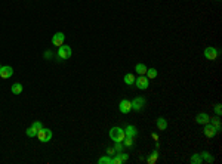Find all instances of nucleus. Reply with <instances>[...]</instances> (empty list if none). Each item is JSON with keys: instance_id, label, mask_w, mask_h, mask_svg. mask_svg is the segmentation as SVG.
Wrapping results in <instances>:
<instances>
[{"instance_id": "nucleus-1", "label": "nucleus", "mask_w": 222, "mask_h": 164, "mask_svg": "<svg viewBox=\"0 0 222 164\" xmlns=\"http://www.w3.org/2000/svg\"><path fill=\"white\" fill-rule=\"evenodd\" d=\"M124 138H126V135L121 127H113L110 130V139L113 142H121Z\"/></svg>"}, {"instance_id": "nucleus-2", "label": "nucleus", "mask_w": 222, "mask_h": 164, "mask_svg": "<svg viewBox=\"0 0 222 164\" xmlns=\"http://www.w3.org/2000/svg\"><path fill=\"white\" fill-rule=\"evenodd\" d=\"M37 139L43 142V143H46V142H49L52 139V130L51 129H40V130L37 132Z\"/></svg>"}, {"instance_id": "nucleus-3", "label": "nucleus", "mask_w": 222, "mask_h": 164, "mask_svg": "<svg viewBox=\"0 0 222 164\" xmlns=\"http://www.w3.org/2000/svg\"><path fill=\"white\" fill-rule=\"evenodd\" d=\"M135 84H136L138 89L144 90V89H147V87L150 86V80H148V77H145V75H139L138 78H135Z\"/></svg>"}, {"instance_id": "nucleus-4", "label": "nucleus", "mask_w": 222, "mask_h": 164, "mask_svg": "<svg viewBox=\"0 0 222 164\" xmlns=\"http://www.w3.org/2000/svg\"><path fill=\"white\" fill-rule=\"evenodd\" d=\"M132 109H135V111H141L144 105H145V98H142V96H136V98L133 99L132 102Z\"/></svg>"}, {"instance_id": "nucleus-5", "label": "nucleus", "mask_w": 222, "mask_h": 164, "mask_svg": "<svg viewBox=\"0 0 222 164\" xmlns=\"http://www.w3.org/2000/svg\"><path fill=\"white\" fill-rule=\"evenodd\" d=\"M58 56H59L61 59H68V58L71 56V48L67 46V44L59 46V49H58Z\"/></svg>"}, {"instance_id": "nucleus-6", "label": "nucleus", "mask_w": 222, "mask_h": 164, "mask_svg": "<svg viewBox=\"0 0 222 164\" xmlns=\"http://www.w3.org/2000/svg\"><path fill=\"white\" fill-rule=\"evenodd\" d=\"M218 55H219V52H218L216 48H206V50H205L206 59H209V61H215V59L218 58Z\"/></svg>"}, {"instance_id": "nucleus-7", "label": "nucleus", "mask_w": 222, "mask_h": 164, "mask_svg": "<svg viewBox=\"0 0 222 164\" xmlns=\"http://www.w3.org/2000/svg\"><path fill=\"white\" fill-rule=\"evenodd\" d=\"M119 109H120V113H123V114H128V113H130V109H132V104H130V101H128V99H123V101L119 104Z\"/></svg>"}, {"instance_id": "nucleus-8", "label": "nucleus", "mask_w": 222, "mask_h": 164, "mask_svg": "<svg viewBox=\"0 0 222 164\" xmlns=\"http://www.w3.org/2000/svg\"><path fill=\"white\" fill-rule=\"evenodd\" d=\"M12 74H13V68L9 65H5L0 68V77L2 78H9V77H12Z\"/></svg>"}, {"instance_id": "nucleus-9", "label": "nucleus", "mask_w": 222, "mask_h": 164, "mask_svg": "<svg viewBox=\"0 0 222 164\" xmlns=\"http://www.w3.org/2000/svg\"><path fill=\"white\" fill-rule=\"evenodd\" d=\"M129 160L128 154H123V152H117L116 157L113 158V164H121V163H126Z\"/></svg>"}, {"instance_id": "nucleus-10", "label": "nucleus", "mask_w": 222, "mask_h": 164, "mask_svg": "<svg viewBox=\"0 0 222 164\" xmlns=\"http://www.w3.org/2000/svg\"><path fill=\"white\" fill-rule=\"evenodd\" d=\"M64 40H65V36H64V33H56L53 37H52V43L55 44V46H62L64 44Z\"/></svg>"}, {"instance_id": "nucleus-11", "label": "nucleus", "mask_w": 222, "mask_h": 164, "mask_svg": "<svg viewBox=\"0 0 222 164\" xmlns=\"http://www.w3.org/2000/svg\"><path fill=\"white\" fill-rule=\"evenodd\" d=\"M203 132H205V135L207 136V138H213L215 135L218 133V130L215 129L212 124H209V123H207V124L205 126V130H203Z\"/></svg>"}, {"instance_id": "nucleus-12", "label": "nucleus", "mask_w": 222, "mask_h": 164, "mask_svg": "<svg viewBox=\"0 0 222 164\" xmlns=\"http://www.w3.org/2000/svg\"><path fill=\"white\" fill-rule=\"evenodd\" d=\"M123 130H124V135H126L128 138H135V136H138V130L135 126H130V124H129L128 127L123 129Z\"/></svg>"}, {"instance_id": "nucleus-13", "label": "nucleus", "mask_w": 222, "mask_h": 164, "mask_svg": "<svg viewBox=\"0 0 222 164\" xmlns=\"http://www.w3.org/2000/svg\"><path fill=\"white\" fill-rule=\"evenodd\" d=\"M209 120H210V117L206 114V113H201V114H198L197 115V118H196V121L198 124H207L209 123Z\"/></svg>"}, {"instance_id": "nucleus-14", "label": "nucleus", "mask_w": 222, "mask_h": 164, "mask_svg": "<svg viewBox=\"0 0 222 164\" xmlns=\"http://www.w3.org/2000/svg\"><path fill=\"white\" fill-rule=\"evenodd\" d=\"M157 127H159V130H166V127H167V121H166V118L159 117V118H157Z\"/></svg>"}, {"instance_id": "nucleus-15", "label": "nucleus", "mask_w": 222, "mask_h": 164, "mask_svg": "<svg viewBox=\"0 0 222 164\" xmlns=\"http://www.w3.org/2000/svg\"><path fill=\"white\" fill-rule=\"evenodd\" d=\"M12 93H13V95H21V93H22V84H21V83L12 84Z\"/></svg>"}, {"instance_id": "nucleus-16", "label": "nucleus", "mask_w": 222, "mask_h": 164, "mask_svg": "<svg viewBox=\"0 0 222 164\" xmlns=\"http://www.w3.org/2000/svg\"><path fill=\"white\" fill-rule=\"evenodd\" d=\"M135 70H136L138 74H141V75H145V74H147V70H148V68H147L144 64H136Z\"/></svg>"}, {"instance_id": "nucleus-17", "label": "nucleus", "mask_w": 222, "mask_h": 164, "mask_svg": "<svg viewBox=\"0 0 222 164\" xmlns=\"http://www.w3.org/2000/svg\"><path fill=\"white\" fill-rule=\"evenodd\" d=\"M123 80H124V83H126V84L132 86V84H135V75H133V74H126Z\"/></svg>"}, {"instance_id": "nucleus-18", "label": "nucleus", "mask_w": 222, "mask_h": 164, "mask_svg": "<svg viewBox=\"0 0 222 164\" xmlns=\"http://www.w3.org/2000/svg\"><path fill=\"white\" fill-rule=\"evenodd\" d=\"M209 123L212 124V126H213L218 132L221 130V121H219V118H210V120H209Z\"/></svg>"}, {"instance_id": "nucleus-19", "label": "nucleus", "mask_w": 222, "mask_h": 164, "mask_svg": "<svg viewBox=\"0 0 222 164\" xmlns=\"http://www.w3.org/2000/svg\"><path fill=\"white\" fill-rule=\"evenodd\" d=\"M200 157H201V160L205 158V160L207 161V163H213V157L210 155V154H209L207 151H203V152L200 154Z\"/></svg>"}, {"instance_id": "nucleus-20", "label": "nucleus", "mask_w": 222, "mask_h": 164, "mask_svg": "<svg viewBox=\"0 0 222 164\" xmlns=\"http://www.w3.org/2000/svg\"><path fill=\"white\" fill-rule=\"evenodd\" d=\"M98 163H99V164H113V158H111L110 155L101 157V158L98 160Z\"/></svg>"}, {"instance_id": "nucleus-21", "label": "nucleus", "mask_w": 222, "mask_h": 164, "mask_svg": "<svg viewBox=\"0 0 222 164\" xmlns=\"http://www.w3.org/2000/svg\"><path fill=\"white\" fill-rule=\"evenodd\" d=\"M145 75L148 78H155V77H157V70H155V68H150V70H147Z\"/></svg>"}, {"instance_id": "nucleus-22", "label": "nucleus", "mask_w": 222, "mask_h": 164, "mask_svg": "<svg viewBox=\"0 0 222 164\" xmlns=\"http://www.w3.org/2000/svg\"><path fill=\"white\" fill-rule=\"evenodd\" d=\"M121 142H124V143H123L124 147H133V138H128V136H126Z\"/></svg>"}, {"instance_id": "nucleus-23", "label": "nucleus", "mask_w": 222, "mask_h": 164, "mask_svg": "<svg viewBox=\"0 0 222 164\" xmlns=\"http://www.w3.org/2000/svg\"><path fill=\"white\" fill-rule=\"evenodd\" d=\"M25 133H27V136H28V138H34V136H37V130H34L33 127H30V129H27V130H25Z\"/></svg>"}, {"instance_id": "nucleus-24", "label": "nucleus", "mask_w": 222, "mask_h": 164, "mask_svg": "<svg viewBox=\"0 0 222 164\" xmlns=\"http://www.w3.org/2000/svg\"><path fill=\"white\" fill-rule=\"evenodd\" d=\"M157 157H159V152H157V151H154L153 154H151V157H150L147 161H148L150 164H153V163H155V161H157Z\"/></svg>"}, {"instance_id": "nucleus-25", "label": "nucleus", "mask_w": 222, "mask_h": 164, "mask_svg": "<svg viewBox=\"0 0 222 164\" xmlns=\"http://www.w3.org/2000/svg\"><path fill=\"white\" fill-rule=\"evenodd\" d=\"M31 127L34 129V130H40V129H43V124L40 123V121H33V124H31Z\"/></svg>"}, {"instance_id": "nucleus-26", "label": "nucleus", "mask_w": 222, "mask_h": 164, "mask_svg": "<svg viewBox=\"0 0 222 164\" xmlns=\"http://www.w3.org/2000/svg\"><path fill=\"white\" fill-rule=\"evenodd\" d=\"M114 149H116V152H121L123 143H121V142H114Z\"/></svg>"}, {"instance_id": "nucleus-27", "label": "nucleus", "mask_w": 222, "mask_h": 164, "mask_svg": "<svg viewBox=\"0 0 222 164\" xmlns=\"http://www.w3.org/2000/svg\"><path fill=\"white\" fill-rule=\"evenodd\" d=\"M203 160H201V157L198 155V154H196V155L191 158V163H194V164H198V163H201Z\"/></svg>"}, {"instance_id": "nucleus-28", "label": "nucleus", "mask_w": 222, "mask_h": 164, "mask_svg": "<svg viewBox=\"0 0 222 164\" xmlns=\"http://www.w3.org/2000/svg\"><path fill=\"white\" fill-rule=\"evenodd\" d=\"M117 152H116V149H114V147H110L107 148V155H116Z\"/></svg>"}, {"instance_id": "nucleus-29", "label": "nucleus", "mask_w": 222, "mask_h": 164, "mask_svg": "<svg viewBox=\"0 0 222 164\" xmlns=\"http://www.w3.org/2000/svg\"><path fill=\"white\" fill-rule=\"evenodd\" d=\"M215 111H216V114H218V115H221L222 109H221V105H219V104H218V105H215Z\"/></svg>"}, {"instance_id": "nucleus-30", "label": "nucleus", "mask_w": 222, "mask_h": 164, "mask_svg": "<svg viewBox=\"0 0 222 164\" xmlns=\"http://www.w3.org/2000/svg\"><path fill=\"white\" fill-rule=\"evenodd\" d=\"M151 136H153V139H154V140H159V136H157V135H155V133H153V135H151Z\"/></svg>"}, {"instance_id": "nucleus-31", "label": "nucleus", "mask_w": 222, "mask_h": 164, "mask_svg": "<svg viewBox=\"0 0 222 164\" xmlns=\"http://www.w3.org/2000/svg\"><path fill=\"white\" fill-rule=\"evenodd\" d=\"M44 56H46V58H51L52 53H51V52H46V53H44Z\"/></svg>"}, {"instance_id": "nucleus-32", "label": "nucleus", "mask_w": 222, "mask_h": 164, "mask_svg": "<svg viewBox=\"0 0 222 164\" xmlns=\"http://www.w3.org/2000/svg\"><path fill=\"white\" fill-rule=\"evenodd\" d=\"M0 68H2V65H0Z\"/></svg>"}]
</instances>
